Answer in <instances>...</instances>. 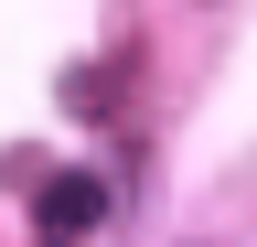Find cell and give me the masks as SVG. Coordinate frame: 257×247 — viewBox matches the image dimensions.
Listing matches in <instances>:
<instances>
[{"label": "cell", "instance_id": "obj_1", "mask_svg": "<svg viewBox=\"0 0 257 247\" xmlns=\"http://www.w3.org/2000/svg\"><path fill=\"white\" fill-rule=\"evenodd\" d=\"M96 215H107V194H96V183H86V172H64V183H54V194H43V204H32V226H43V247H64V236H75V226H96Z\"/></svg>", "mask_w": 257, "mask_h": 247}]
</instances>
